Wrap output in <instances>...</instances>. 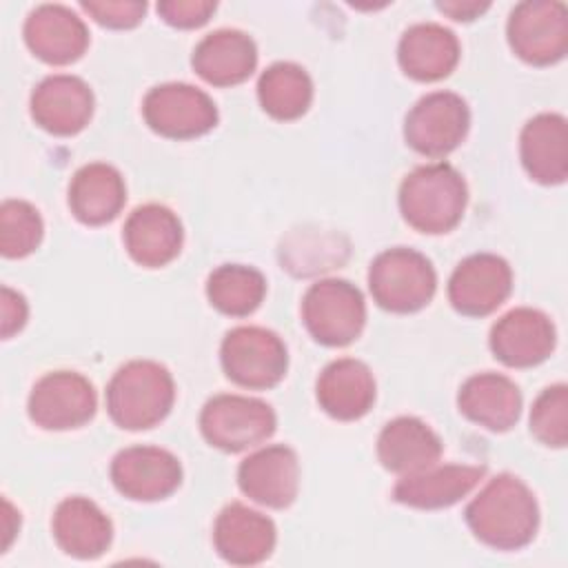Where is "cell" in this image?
Returning a JSON list of instances; mask_svg holds the SVG:
<instances>
[{
  "label": "cell",
  "mask_w": 568,
  "mask_h": 568,
  "mask_svg": "<svg viewBox=\"0 0 568 568\" xmlns=\"http://www.w3.org/2000/svg\"><path fill=\"white\" fill-rule=\"evenodd\" d=\"M464 519L481 544L495 550H519L537 535L539 506L517 475L501 473L468 501Z\"/></svg>",
  "instance_id": "6da1fadb"
},
{
  "label": "cell",
  "mask_w": 568,
  "mask_h": 568,
  "mask_svg": "<svg viewBox=\"0 0 568 568\" xmlns=\"http://www.w3.org/2000/svg\"><path fill=\"white\" fill-rule=\"evenodd\" d=\"M399 213L419 233L442 235L453 231L466 211L468 186L448 162L413 169L399 184Z\"/></svg>",
  "instance_id": "7a4b0ae2"
},
{
  "label": "cell",
  "mask_w": 568,
  "mask_h": 568,
  "mask_svg": "<svg viewBox=\"0 0 568 568\" xmlns=\"http://www.w3.org/2000/svg\"><path fill=\"white\" fill-rule=\"evenodd\" d=\"M175 382L169 368L153 359L122 364L106 386V410L124 430H146L173 408Z\"/></svg>",
  "instance_id": "3957f363"
},
{
  "label": "cell",
  "mask_w": 568,
  "mask_h": 568,
  "mask_svg": "<svg viewBox=\"0 0 568 568\" xmlns=\"http://www.w3.org/2000/svg\"><path fill=\"white\" fill-rule=\"evenodd\" d=\"M368 288L379 308L406 315L430 304L437 291V273L424 253L393 246L371 262Z\"/></svg>",
  "instance_id": "277c9868"
},
{
  "label": "cell",
  "mask_w": 568,
  "mask_h": 568,
  "mask_svg": "<svg viewBox=\"0 0 568 568\" xmlns=\"http://www.w3.org/2000/svg\"><path fill=\"white\" fill-rule=\"evenodd\" d=\"M302 322L317 344L346 346L364 331V295L348 280H320L311 284L302 297Z\"/></svg>",
  "instance_id": "5b68a950"
},
{
  "label": "cell",
  "mask_w": 568,
  "mask_h": 568,
  "mask_svg": "<svg viewBox=\"0 0 568 568\" xmlns=\"http://www.w3.org/2000/svg\"><path fill=\"white\" fill-rule=\"evenodd\" d=\"M220 364L224 375L251 390L277 386L288 368L284 339L264 326H235L220 344Z\"/></svg>",
  "instance_id": "8992f818"
},
{
  "label": "cell",
  "mask_w": 568,
  "mask_h": 568,
  "mask_svg": "<svg viewBox=\"0 0 568 568\" xmlns=\"http://www.w3.org/2000/svg\"><path fill=\"white\" fill-rule=\"evenodd\" d=\"M277 426L271 404L248 395H213L200 413L202 437L224 453H240L266 442Z\"/></svg>",
  "instance_id": "52a82bcc"
},
{
  "label": "cell",
  "mask_w": 568,
  "mask_h": 568,
  "mask_svg": "<svg viewBox=\"0 0 568 568\" xmlns=\"http://www.w3.org/2000/svg\"><path fill=\"white\" fill-rule=\"evenodd\" d=\"M513 53L535 67L564 60L568 51V9L557 0H524L513 7L506 22Z\"/></svg>",
  "instance_id": "ba28073f"
},
{
  "label": "cell",
  "mask_w": 568,
  "mask_h": 568,
  "mask_svg": "<svg viewBox=\"0 0 568 568\" xmlns=\"http://www.w3.org/2000/svg\"><path fill=\"white\" fill-rule=\"evenodd\" d=\"M142 118L151 131L171 140H193L217 124L213 98L186 82H164L142 100Z\"/></svg>",
  "instance_id": "9c48e42d"
},
{
  "label": "cell",
  "mask_w": 568,
  "mask_h": 568,
  "mask_svg": "<svg viewBox=\"0 0 568 568\" xmlns=\"http://www.w3.org/2000/svg\"><path fill=\"white\" fill-rule=\"evenodd\" d=\"M470 129V109L453 91L422 95L404 120L406 144L426 158H446L455 151Z\"/></svg>",
  "instance_id": "30bf717a"
},
{
  "label": "cell",
  "mask_w": 568,
  "mask_h": 568,
  "mask_svg": "<svg viewBox=\"0 0 568 568\" xmlns=\"http://www.w3.org/2000/svg\"><path fill=\"white\" fill-rule=\"evenodd\" d=\"M98 395L93 384L75 371H51L42 375L27 402L29 419L44 430H71L93 419Z\"/></svg>",
  "instance_id": "8fae6325"
},
{
  "label": "cell",
  "mask_w": 568,
  "mask_h": 568,
  "mask_svg": "<svg viewBox=\"0 0 568 568\" xmlns=\"http://www.w3.org/2000/svg\"><path fill=\"white\" fill-rule=\"evenodd\" d=\"M513 291L510 264L495 253L464 257L448 280V302L466 317H486L497 311Z\"/></svg>",
  "instance_id": "7c38bea8"
},
{
  "label": "cell",
  "mask_w": 568,
  "mask_h": 568,
  "mask_svg": "<svg viewBox=\"0 0 568 568\" xmlns=\"http://www.w3.org/2000/svg\"><path fill=\"white\" fill-rule=\"evenodd\" d=\"M111 481L120 495L133 501H158L182 484L180 459L160 446H129L111 462Z\"/></svg>",
  "instance_id": "4fadbf2b"
},
{
  "label": "cell",
  "mask_w": 568,
  "mask_h": 568,
  "mask_svg": "<svg viewBox=\"0 0 568 568\" xmlns=\"http://www.w3.org/2000/svg\"><path fill=\"white\" fill-rule=\"evenodd\" d=\"M557 344L552 320L532 306H517L504 313L490 328L488 346L501 364L530 368L546 362Z\"/></svg>",
  "instance_id": "5bb4252c"
},
{
  "label": "cell",
  "mask_w": 568,
  "mask_h": 568,
  "mask_svg": "<svg viewBox=\"0 0 568 568\" xmlns=\"http://www.w3.org/2000/svg\"><path fill=\"white\" fill-rule=\"evenodd\" d=\"M95 98L91 87L69 73H53L42 78L29 98V113L33 122L53 135L80 133L93 115Z\"/></svg>",
  "instance_id": "9a60e30c"
},
{
  "label": "cell",
  "mask_w": 568,
  "mask_h": 568,
  "mask_svg": "<svg viewBox=\"0 0 568 568\" xmlns=\"http://www.w3.org/2000/svg\"><path fill=\"white\" fill-rule=\"evenodd\" d=\"M240 490L266 508H288L300 490V459L286 444L262 446L237 468Z\"/></svg>",
  "instance_id": "2e32d148"
},
{
  "label": "cell",
  "mask_w": 568,
  "mask_h": 568,
  "mask_svg": "<svg viewBox=\"0 0 568 568\" xmlns=\"http://www.w3.org/2000/svg\"><path fill=\"white\" fill-rule=\"evenodd\" d=\"M22 33L29 51L55 67L80 60L91 40L84 20L64 4H38L31 9Z\"/></svg>",
  "instance_id": "e0dca14e"
},
{
  "label": "cell",
  "mask_w": 568,
  "mask_h": 568,
  "mask_svg": "<svg viewBox=\"0 0 568 568\" xmlns=\"http://www.w3.org/2000/svg\"><path fill=\"white\" fill-rule=\"evenodd\" d=\"M277 528L271 517L233 501L220 510L213 524V546L233 566H255L271 557Z\"/></svg>",
  "instance_id": "ac0fdd59"
},
{
  "label": "cell",
  "mask_w": 568,
  "mask_h": 568,
  "mask_svg": "<svg viewBox=\"0 0 568 568\" xmlns=\"http://www.w3.org/2000/svg\"><path fill=\"white\" fill-rule=\"evenodd\" d=\"M122 240L135 264L144 268H160L178 257L184 231L180 217L169 206L151 202L129 213Z\"/></svg>",
  "instance_id": "d6986e66"
},
{
  "label": "cell",
  "mask_w": 568,
  "mask_h": 568,
  "mask_svg": "<svg viewBox=\"0 0 568 568\" xmlns=\"http://www.w3.org/2000/svg\"><path fill=\"white\" fill-rule=\"evenodd\" d=\"M486 475V466L475 464H444L428 466L417 473L402 475L393 486V499L397 504L437 510L462 501Z\"/></svg>",
  "instance_id": "ffe728a7"
},
{
  "label": "cell",
  "mask_w": 568,
  "mask_h": 568,
  "mask_svg": "<svg viewBox=\"0 0 568 568\" xmlns=\"http://www.w3.org/2000/svg\"><path fill=\"white\" fill-rule=\"evenodd\" d=\"M375 395L377 386L371 368L355 357L328 362L315 382L320 408L339 422L364 417L373 408Z\"/></svg>",
  "instance_id": "44dd1931"
},
{
  "label": "cell",
  "mask_w": 568,
  "mask_h": 568,
  "mask_svg": "<svg viewBox=\"0 0 568 568\" xmlns=\"http://www.w3.org/2000/svg\"><path fill=\"white\" fill-rule=\"evenodd\" d=\"M457 408L473 424L493 433H506L521 415V390L501 373H475L459 386Z\"/></svg>",
  "instance_id": "7402d4cb"
},
{
  "label": "cell",
  "mask_w": 568,
  "mask_h": 568,
  "mask_svg": "<svg viewBox=\"0 0 568 568\" xmlns=\"http://www.w3.org/2000/svg\"><path fill=\"white\" fill-rule=\"evenodd\" d=\"M462 55L457 36L439 22H417L408 27L397 44L402 71L417 82H437L448 78Z\"/></svg>",
  "instance_id": "603a6c76"
},
{
  "label": "cell",
  "mask_w": 568,
  "mask_h": 568,
  "mask_svg": "<svg viewBox=\"0 0 568 568\" xmlns=\"http://www.w3.org/2000/svg\"><path fill=\"white\" fill-rule=\"evenodd\" d=\"M51 532L60 550L69 557L95 559L111 546L113 524L95 501L73 495L55 506Z\"/></svg>",
  "instance_id": "cb8c5ba5"
},
{
  "label": "cell",
  "mask_w": 568,
  "mask_h": 568,
  "mask_svg": "<svg viewBox=\"0 0 568 568\" xmlns=\"http://www.w3.org/2000/svg\"><path fill=\"white\" fill-rule=\"evenodd\" d=\"M191 67L213 87H235L255 71L257 47L253 38L240 29H217L195 44Z\"/></svg>",
  "instance_id": "d4e9b609"
},
{
  "label": "cell",
  "mask_w": 568,
  "mask_h": 568,
  "mask_svg": "<svg viewBox=\"0 0 568 568\" xmlns=\"http://www.w3.org/2000/svg\"><path fill=\"white\" fill-rule=\"evenodd\" d=\"M519 158L526 173L546 186L568 178V124L559 113L532 115L519 133Z\"/></svg>",
  "instance_id": "484cf974"
},
{
  "label": "cell",
  "mask_w": 568,
  "mask_h": 568,
  "mask_svg": "<svg viewBox=\"0 0 568 568\" xmlns=\"http://www.w3.org/2000/svg\"><path fill=\"white\" fill-rule=\"evenodd\" d=\"M67 202L78 222L87 226L109 224L124 209V178L106 162H89L73 173Z\"/></svg>",
  "instance_id": "4316f807"
},
{
  "label": "cell",
  "mask_w": 568,
  "mask_h": 568,
  "mask_svg": "<svg viewBox=\"0 0 568 568\" xmlns=\"http://www.w3.org/2000/svg\"><path fill=\"white\" fill-rule=\"evenodd\" d=\"M442 450L439 435L426 422L410 415L390 419L377 435V459L386 470L397 475L435 466Z\"/></svg>",
  "instance_id": "83f0119b"
},
{
  "label": "cell",
  "mask_w": 568,
  "mask_h": 568,
  "mask_svg": "<svg viewBox=\"0 0 568 568\" xmlns=\"http://www.w3.org/2000/svg\"><path fill=\"white\" fill-rule=\"evenodd\" d=\"M257 100L273 120H297L313 102V80L295 62H273L257 80Z\"/></svg>",
  "instance_id": "f1b7e54d"
},
{
  "label": "cell",
  "mask_w": 568,
  "mask_h": 568,
  "mask_svg": "<svg viewBox=\"0 0 568 568\" xmlns=\"http://www.w3.org/2000/svg\"><path fill=\"white\" fill-rule=\"evenodd\" d=\"M266 295V277L246 264H222L206 280L209 304L231 317L251 315Z\"/></svg>",
  "instance_id": "f546056e"
},
{
  "label": "cell",
  "mask_w": 568,
  "mask_h": 568,
  "mask_svg": "<svg viewBox=\"0 0 568 568\" xmlns=\"http://www.w3.org/2000/svg\"><path fill=\"white\" fill-rule=\"evenodd\" d=\"M44 235L40 211L27 200H4L0 206V253L9 260L31 255Z\"/></svg>",
  "instance_id": "4dcf8cb0"
},
{
  "label": "cell",
  "mask_w": 568,
  "mask_h": 568,
  "mask_svg": "<svg viewBox=\"0 0 568 568\" xmlns=\"http://www.w3.org/2000/svg\"><path fill=\"white\" fill-rule=\"evenodd\" d=\"M530 433L550 448L568 444V386L552 384L544 388L530 408Z\"/></svg>",
  "instance_id": "1f68e13d"
},
{
  "label": "cell",
  "mask_w": 568,
  "mask_h": 568,
  "mask_svg": "<svg viewBox=\"0 0 568 568\" xmlns=\"http://www.w3.org/2000/svg\"><path fill=\"white\" fill-rule=\"evenodd\" d=\"M80 7L106 29H133L146 13V2L133 0H82Z\"/></svg>",
  "instance_id": "d6a6232c"
},
{
  "label": "cell",
  "mask_w": 568,
  "mask_h": 568,
  "mask_svg": "<svg viewBox=\"0 0 568 568\" xmlns=\"http://www.w3.org/2000/svg\"><path fill=\"white\" fill-rule=\"evenodd\" d=\"M217 4L211 0H162L158 16L175 29H197L209 22Z\"/></svg>",
  "instance_id": "836d02e7"
},
{
  "label": "cell",
  "mask_w": 568,
  "mask_h": 568,
  "mask_svg": "<svg viewBox=\"0 0 568 568\" xmlns=\"http://www.w3.org/2000/svg\"><path fill=\"white\" fill-rule=\"evenodd\" d=\"M27 317H29V304H27L24 295L9 286H2V297H0L2 337L9 339L18 331H22V326L27 324Z\"/></svg>",
  "instance_id": "e575fe53"
},
{
  "label": "cell",
  "mask_w": 568,
  "mask_h": 568,
  "mask_svg": "<svg viewBox=\"0 0 568 568\" xmlns=\"http://www.w3.org/2000/svg\"><path fill=\"white\" fill-rule=\"evenodd\" d=\"M437 9L457 20V22H470L475 18H479L481 13H486L490 9V2H479V0H442L437 2Z\"/></svg>",
  "instance_id": "d590c367"
}]
</instances>
